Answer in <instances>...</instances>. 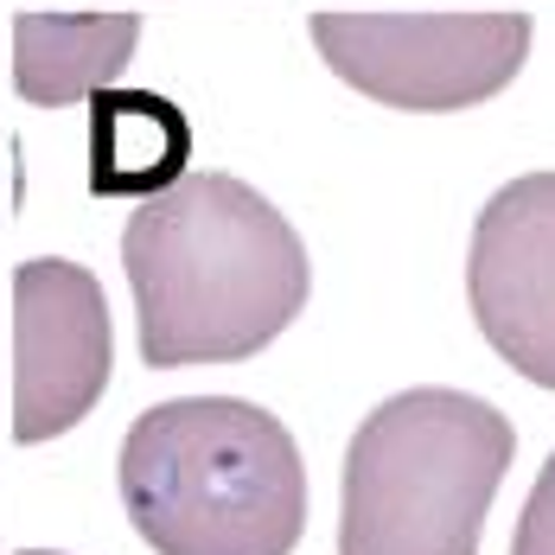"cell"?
Returning a JSON list of instances; mask_svg holds the SVG:
<instances>
[{
    "mask_svg": "<svg viewBox=\"0 0 555 555\" xmlns=\"http://www.w3.org/2000/svg\"><path fill=\"white\" fill-rule=\"evenodd\" d=\"M121 269L147 371L256 358L313 294L300 230L236 172H185L141 198L121 230Z\"/></svg>",
    "mask_w": 555,
    "mask_h": 555,
    "instance_id": "1",
    "label": "cell"
},
{
    "mask_svg": "<svg viewBox=\"0 0 555 555\" xmlns=\"http://www.w3.org/2000/svg\"><path fill=\"white\" fill-rule=\"evenodd\" d=\"M121 504L154 555H294L307 537V460L243 396H179L134 415Z\"/></svg>",
    "mask_w": 555,
    "mask_h": 555,
    "instance_id": "2",
    "label": "cell"
},
{
    "mask_svg": "<svg viewBox=\"0 0 555 555\" xmlns=\"http://www.w3.org/2000/svg\"><path fill=\"white\" fill-rule=\"evenodd\" d=\"M517 453L511 415L466 389H402L345 447L338 555H479Z\"/></svg>",
    "mask_w": 555,
    "mask_h": 555,
    "instance_id": "3",
    "label": "cell"
},
{
    "mask_svg": "<svg viewBox=\"0 0 555 555\" xmlns=\"http://www.w3.org/2000/svg\"><path fill=\"white\" fill-rule=\"evenodd\" d=\"M530 13H313V46L358 96L409 115L479 109L530 57Z\"/></svg>",
    "mask_w": 555,
    "mask_h": 555,
    "instance_id": "4",
    "label": "cell"
},
{
    "mask_svg": "<svg viewBox=\"0 0 555 555\" xmlns=\"http://www.w3.org/2000/svg\"><path fill=\"white\" fill-rule=\"evenodd\" d=\"M115 333L103 281L83 262L39 256L13 269V441L70 435L109 389Z\"/></svg>",
    "mask_w": 555,
    "mask_h": 555,
    "instance_id": "5",
    "label": "cell"
},
{
    "mask_svg": "<svg viewBox=\"0 0 555 555\" xmlns=\"http://www.w3.org/2000/svg\"><path fill=\"white\" fill-rule=\"evenodd\" d=\"M466 300L504 364L555 389V172H524L486 198L466 256Z\"/></svg>",
    "mask_w": 555,
    "mask_h": 555,
    "instance_id": "6",
    "label": "cell"
},
{
    "mask_svg": "<svg viewBox=\"0 0 555 555\" xmlns=\"http://www.w3.org/2000/svg\"><path fill=\"white\" fill-rule=\"evenodd\" d=\"M141 13H20L13 20V90L39 109L115 90L134 64Z\"/></svg>",
    "mask_w": 555,
    "mask_h": 555,
    "instance_id": "7",
    "label": "cell"
},
{
    "mask_svg": "<svg viewBox=\"0 0 555 555\" xmlns=\"http://www.w3.org/2000/svg\"><path fill=\"white\" fill-rule=\"evenodd\" d=\"M192 121L154 90H96L90 109V185L109 198H154L185 179Z\"/></svg>",
    "mask_w": 555,
    "mask_h": 555,
    "instance_id": "8",
    "label": "cell"
},
{
    "mask_svg": "<svg viewBox=\"0 0 555 555\" xmlns=\"http://www.w3.org/2000/svg\"><path fill=\"white\" fill-rule=\"evenodd\" d=\"M511 555H555V453L543 460V473H537V486H530V499H524Z\"/></svg>",
    "mask_w": 555,
    "mask_h": 555,
    "instance_id": "9",
    "label": "cell"
},
{
    "mask_svg": "<svg viewBox=\"0 0 555 555\" xmlns=\"http://www.w3.org/2000/svg\"><path fill=\"white\" fill-rule=\"evenodd\" d=\"M20 555H64V550H20Z\"/></svg>",
    "mask_w": 555,
    "mask_h": 555,
    "instance_id": "10",
    "label": "cell"
}]
</instances>
